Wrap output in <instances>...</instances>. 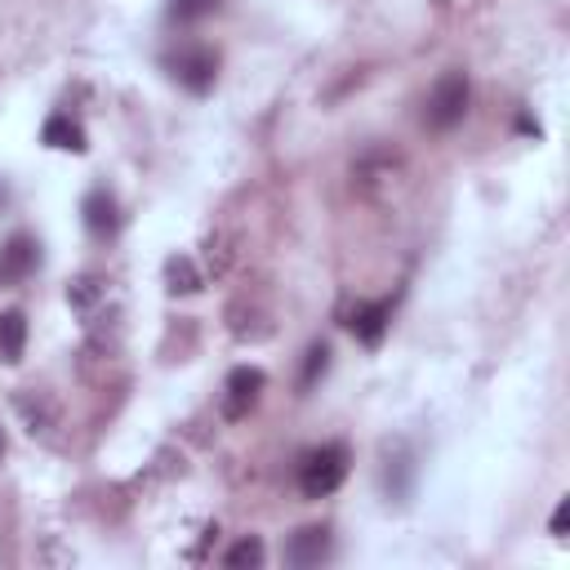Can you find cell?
I'll return each instance as SVG.
<instances>
[{"label": "cell", "mask_w": 570, "mask_h": 570, "mask_svg": "<svg viewBox=\"0 0 570 570\" xmlns=\"http://www.w3.org/2000/svg\"><path fill=\"white\" fill-rule=\"evenodd\" d=\"M566 525H570V499H561V503H557V512H552V525H548V530H552V539H566Z\"/></svg>", "instance_id": "16"}, {"label": "cell", "mask_w": 570, "mask_h": 570, "mask_svg": "<svg viewBox=\"0 0 570 570\" xmlns=\"http://www.w3.org/2000/svg\"><path fill=\"white\" fill-rule=\"evenodd\" d=\"M40 142H49V147H58V151H85V147H89V142H85L80 120H71L67 111H53V116L45 120Z\"/></svg>", "instance_id": "9"}, {"label": "cell", "mask_w": 570, "mask_h": 570, "mask_svg": "<svg viewBox=\"0 0 570 570\" xmlns=\"http://www.w3.org/2000/svg\"><path fill=\"white\" fill-rule=\"evenodd\" d=\"M22 347H27V316L18 307H9V312H0V361L18 365Z\"/></svg>", "instance_id": "10"}, {"label": "cell", "mask_w": 570, "mask_h": 570, "mask_svg": "<svg viewBox=\"0 0 570 570\" xmlns=\"http://www.w3.org/2000/svg\"><path fill=\"white\" fill-rule=\"evenodd\" d=\"M263 370H254V365H236L232 374H227V383H223V419L227 423H236V419H245L254 405H258V396H263Z\"/></svg>", "instance_id": "4"}, {"label": "cell", "mask_w": 570, "mask_h": 570, "mask_svg": "<svg viewBox=\"0 0 570 570\" xmlns=\"http://www.w3.org/2000/svg\"><path fill=\"white\" fill-rule=\"evenodd\" d=\"M325 365H330V343H312L307 356H303V374H298V383L312 387V383L325 374Z\"/></svg>", "instance_id": "14"}, {"label": "cell", "mask_w": 570, "mask_h": 570, "mask_svg": "<svg viewBox=\"0 0 570 570\" xmlns=\"http://www.w3.org/2000/svg\"><path fill=\"white\" fill-rule=\"evenodd\" d=\"M387 325H392V298L356 303V307L347 312V330H352L365 347H379V343H383V334H387Z\"/></svg>", "instance_id": "5"}, {"label": "cell", "mask_w": 570, "mask_h": 570, "mask_svg": "<svg viewBox=\"0 0 570 570\" xmlns=\"http://www.w3.org/2000/svg\"><path fill=\"white\" fill-rule=\"evenodd\" d=\"M80 209H85V227H89L94 236H116L120 214H116V196H111L107 187H94Z\"/></svg>", "instance_id": "8"}, {"label": "cell", "mask_w": 570, "mask_h": 570, "mask_svg": "<svg viewBox=\"0 0 570 570\" xmlns=\"http://www.w3.org/2000/svg\"><path fill=\"white\" fill-rule=\"evenodd\" d=\"M4 200H9V191H4V183H0V205H4Z\"/></svg>", "instance_id": "17"}, {"label": "cell", "mask_w": 570, "mask_h": 570, "mask_svg": "<svg viewBox=\"0 0 570 570\" xmlns=\"http://www.w3.org/2000/svg\"><path fill=\"white\" fill-rule=\"evenodd\" d=\"M343 476H347V445H338V441L312 450V454L298 463V490H303L307 499L334 494V490L343 485Z\"/></svg>", "instance_id": "1"}, {"label": "cell", "mask_w": 570, "mask_h": 570, "mask_svg": "<svg viewBox=\"0 0 570 570\" xmlns=\"http://www.w3.org/2000/svg\"><path fill=\"white\" fill-rule=\"evenodd\" d=\"M102 298H107V285H102V276H76V281L67 285V303H71L76 312H94Z\"/></svg>", "instance_id": "12"}, {"label": "cell", "mask_w": 570, "mask_h": 570, "mask_svg": "<svg viewBox=\"0 0 570 570\" xmlns=\"http://www.w3.org/2000/svg\"><path fill=\"white\" fill-rule=\"evenodd\" d=\"M36 258H40L36 236H27V232L9 236V240H4V249H0V281H4V285L27 281V276L36 272Z\"/></svg>", "instance_id": "6"}, {"label": "cell", "mask_w": 570, "mask_h": 570, "mask_svg": "<svg viewBox=\"0 0 570 570\" xmlns=\"http://www.w3.org/2000/svg\"><path fill=\"white\" fill-rule=\"evenodd\" d=\"M468 98H472L468 76H463V71H445V76L432 85V94H428L423 120H428L432 129H454V125L468 116Z\"/></svg>", "instance_id": "2"}, {"label": "cell", "mask_w": 570, "mask_h": 570, "mask_svg": "<svg viewBox=\"0 0 570 570\" xmlns=\"http://www.w3.org/2000/svg\"><path fill=\"white\" fill-rule=\"evenodd\" d=\"M223 566H227V570H254V566H263V539L245 534L240 543H232V548H227Z\"/></svg>", "instance_id": "13"}, {"label": "cell", "mask_w": 570, "mask_h": 570, "mask_svg": "<svg viewBox=\"0 0 570 570\" xmlns=\"http://www.w3.org/2000/svg\"><path fill=\"white\" fill-rule=\"evenodd\" d=\"M214 9H218V0H169V18L174 22H196V18L214 13Z\"/></svg>", "instance_id": "15"}, {"label": "cell", "mask_w": 570, "mask_h": 570, "mask_svg": "<svg viewBox=\"0 0 570 570\" xmlns=\"http://www.w3.org/2000/svg\"><path fill=\"white\" fill-rule=\"evenodd\" d=\"M165 67H169V76H174L183 89H191V94H209L214 80H218V53L205 49V45H183V49H174V53L165 58Z\"/></svg>", "instance_id": "3"}, {"label": "cell", "mask_w": 570, "mask_h": 570, "mask_svg": "<svg viewBox=\"0 0 570 570\" xmlns=\"http://www.w3.org/2000/svg\"><path fill=\"white\" fill-rule=\"evenodd\" d=\"M0 454H4V432H0Z\"/></svg>", "instance_id": "18"}, {"label": "cell", "mask_w": 570, "mask_h": 570, "mask_svg": "<svg viewBox=\"0 0 570 570\" xmlns=\"http://www.w3.org/2000/svg\"><path fill=\"white\" fill-rule=\"evenodd\" d=\"M325 557H330V530H325V525H303V530L289 534V543H285V561L298 566V570L321 566Z\"/></svg>", "instance_id": "7"}, {"label": "cell", "mask_w": 570, "mask_h": 570, "mask_svg": "<svg viewBox=\"0 0 570 570\" xmlns=\"http://www.w3.org/2000/svg\"><path fill=\"white\" fill-rule=\"evenodd\" d=\"M165 285H169V294H200L205 276L196 272V263L187 254H169L165 258Z\"/></svg>", "instance_id": "11"}]
</instances>
